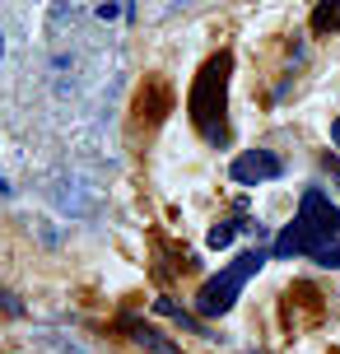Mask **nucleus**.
Returning <instances> with one entry per match:
<instances>
[{"label":"nucleus","instance_id":"obj_1","mask_svg":"<svg viewBox=\"0 0 340 354\" xmlns=\"http://www.w3.org/2000/svg\"><path fill=\"white\" fill-rule=\"evenodd\" d=\"M229 52L210 56L191 84V122L205 136V145H229V122H224V93H229Z\"/></svg>","mask_w":340,"mask_h":354},{"label":"nucleus","instance_id":"obj_2","mask_svg":"<svg viewBox=\"0 0 340 354\" xmlns=\"http://www.w3.org/2000/svg\"><path fill=\"white\" fill-rule=\"evenodd\" d=\"M266 261H270V252H266V248H252V252H243L238 261H229L224 270H219V275H210V280H205V289L196 294V313H200V317H224L233 303H238L243 284H247Z\"/></svg>","mask_w":340,"mask_h":354},{"label":"nucleus","instance_id":"obj_3","mask_svg":"<svg viewBox=\"0 0 340 354\" xmlns=\"http://www.w3.org/2000/svg\"><path fill=\"white\" fill-rule=\"evenodd\" d=\"M70 28H126L135 19V0H56L52 5V24Z\"/></svg>","mask_w":340,"mask_h":354},{"label":"nucleus","instance_id":"obj_4","mask_svg":"<svg viewBox=\"0 0 340 354\" xmlns=\"http://www.w3.org/2000/svg\"><path fill=\"white\" fill-rule=\"evenodd\" d=\"M331 233H322L317 224H308L303 214H294V224H285V229L275 233V248H270V257H280V261H294V257H312V252L322 248Z\"/></svg>","mask_w":340,"mask_h":354},{"label":"nucleus","instance_id":"obj_5","mask_svg":"<svg viewBox=\"0 0 340 354\" xmlns=\"http://www.w3.org/2000/svg\"><path fill=\"white\" fill-rule=\"evenodd\" d=\"M229 177L238 187H261V182L285 177V163H280V154H270V149H243V154L229 163Z\"/></svg>","mask_w":340,"mask_h":354},{"label":"nucleus","instance_id":"obj_6","mask_svg":"<svg viewBox=\"0 0 340 354\" xmlns=\"http://www.w3.org/2000/svg\"><path fill=\"white\" fill-rule=\"evenodd\" d=\"M312 33H340V0H322L312 10Z\"/></svg>","mask_w":340,"mask_h":354},{"label":"nucleus","instance_id":"obj_7","mask_svg":"<svg viewBox=\"0 0 340 354\" xmlns=\"http://www.w3.org/2000/svg\"><path fill=\"white\" fill-rule=\"evenodd\" d=\"M154 313H163V317H173V322L182 326V331H205V326H200V322L191 317V313H182V308H178L173 299H159V303H154Z\"/></svg>","mask_w":340,"mask_h":354},{"label":"nucleus","instance_id":"obj_8","mask_svg":"<svg viewBox=\"0 0 340 354\" xmlns=\"http://www.w3.org/2000/svg\"><path fill=\"white\" fill-rule=\"evenodd\" d=\"M312 261H317V266H326V270H340V233H331V238H326L322 248L312 252Z\"/></svg>","mask_w":340,"mask_h":354},{"label":"nucleus","instance_id":"obj_9","mask_svg":"<svg viewBox=\"0 0 340 354\" xmlns=\"http://www.w3.org/2000/svg\"><path fill=\"white\" fill-rule=\"evenodd\" d=\"M126 326H131V336L140 340L144 350H159V354H168V345H163V336H159V331H149V326H140V322H131V317H126Z\"/></svg>","mask_w":340,"mask_h":354},{"label":"nucleus","instance_id":"obj_10","mask_svg":"<svg viewBox=\"0 0 340 354\" xmlns=\"http://www.w3.org/2000/svg\"><path fill=\"white\" fill-rule=\"evenodd\" d=\"M243 229V224H238V219H229V224H215V229L205 233V243H210V248H229L233 243V233Z\"/></svg>","mask_w":340,"mask_h":354},{"label":"nucleus","instance_id":"obj_11","mask_svg":"<svg viewBox=\"0 0 340 354\" xmlns=\"http://www.w3.org/2000/svg\"><path fill=\"white\" fill-rule=\"evenodd\" d=\"M331 145H336V149H340V117H336V122H331Z\"/></svg>","mask_w":340,"mask_h":354},{"label":"nucleus","instance_id":"obj_12","mask_svg":"<svg viewBox=\"0 0 340 354\" xmlns=\"http://www.w3.org/2000/svg\"><path fill=\"white\" fill-rule=\"evenodd\" d=\"M326 168H331V177H336V187H340V163H331V159H326Z\"/></svg>","mask_w":340,"mask_h":354},{"label":"nucleus","instance_id":"obj_13","mask_svg":"<svg viewBox=\"0 0 340 354\" xmlns=\"http://www.w3.org/2000/svg\"><path fill=\"white\" fill-rule=\"evenodd\" d=\"M0 61H5V33H0Z\"/></svg>","mask_w":340,"mask_h":354},{"label":"nucleus","instance_id":"obj_14","mask_svg":"<svg viewBox=\"0 0 340 354\" xmlns=\"http://www.w3.org/2000/svg\"><path fill=\"white\" fill-rule=\"evenodd\" d=\"M168 354H173V350H168Z\"/></svg>","mask_w":340,"mask_h":354}]
</instances>
